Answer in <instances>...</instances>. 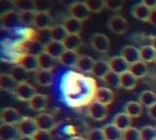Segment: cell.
<instances>
[{"label": "cell", "mask_w": 156, "mask_h": 140, "mask_svg": "<svg viewBox=\"0 0 156 140\" xmlns=\"http://www.w3.org/2000/svg\"><path fill=\"white\" fill-rule=\"evenodd\" d=\"M39 69L43 70H52L56 65V59H54L46 52H44L42 55L38 56Z\"/></svg>", "instance_id": "33"}, {"label": "cell", "mask_w": 156, "mask_h": 140, "mask_svg": "<svg viewBox=\"0 0 156 140\" xmlns=\"http://www.w3.org/2000/svg\"><path fill=\"white\" fill-rule=\"evenodd\" d=\"M47 105H48V96L42 94H37L30 101H28L29 107L33 111H38V112L45 110Z\"/></svg>", "instance_id": "22"}, {"label": "cell", "mask_w": 156, "mask_h": 140, "mask_svg": "<svg viewBox=\"0 0 156 140\" xmlns=\"http://www.w3.org/2000/svg\"><path fill=\"white\" fill-rule=\"evenodd\" d=\"M141 140H154L156 138V129L150 125H145L140 129Z\"/></svg>", "instance_id": "41"}, {"label": "cell", "mask_w": 156, "mask_h": 140, "mask_svg": "<svg viewBox=\"0 0 156 140\" xmlns=\"http://www.w3.org/2000/svg\"><path fill=\"white\" fill-rule=\"evenodd\" d=\"M102 130H104L106 140H122V137H123V131L113 124L105 125L102 128Z\"/></svg>", "instance_id": "24"}, {"label": "cell", "mask_w": 156, "mask_h": 140, "mask_svg": "<svg viewBox=\"0 0 156 140\" xmlns=\"http://www.w3.org/2000/svg\"><path fill=\"white\" fill-rule=\"evenodd\" d=\"M28 73L26 69L22 67L21 65L17 64L16 66H14L12 70H11V74L13 78L16 80L18 84H23V83H27V79H28Z\"/></svg>", "instance_id": "34"}, {"label": "cell", "mask_w": 156, "mask_h": 140, "mask_svg": "<svg viewBox=\"0 0 156 140\" xmlns=\"http://www.w3.org/2000/svg\"><path fill=\"white\" fill-rule=\"evenodd\" d=\"M86 140H106L102 128H93L87 134Z\"/></svg>", "instance_id": "42"}, {"label": "cell", "mask_w": 156, "mask_h": 140, "mask_svg": "<svg viewBox=\"0 0 156 140\" xmlns=\"http://www.w3.org/2000/svg\"><path fill=\"white\" fill-rule=\"evenodd\" d=\"M36 123L38 128L40 130H46V131H51L56 128V121L52 115L48 113H39L36 117Z\"/></svg>", "instance_id": "10"}, {"label": "cell", "mask_w": 156, "mask_h": 140, "mask_svg": "<svg viewBox=\"0 0 156 140\" xmlns=\"http://www.w3.org/2000/svg\"><path fill=\"white\" fill-rule=\"evenodd\" d=\"M114 94L111 89L107 87H100L95 91V100L105 105H109L113 102Z\"/></svg>", "instance_id": "11"}, {"label": "cell", "mask_w": 156, "mask_h": 140, "mask_svg": "<svg viewBox=\"0 0 156 140\" xmlns=\"http://www.w3.org/2000/svg\"><path fill=\"white\" fill-rule=\"evenodd\" d=\"M22 116L16 108L13 107H5L1 112V123L7 125H17L20 121L22 120Z\"/></svg>", "instance_id": "9"}, {"label": "cell", "mask_w": 156, "mask_h": 140, "mask_svg": "<svg viewBox=\"0 0 156 140\" xmlns=\"http://www.w3.org/2000/svg\"><path fill=\"white\" fill-rule=\"evenodd\" d=\"M96 60H94L89 56H81L79 60L77 61L76 68L82 72H86V73H92V70L94 68Z\"/></svg>", "instance_id": "28"}, {"label": "cell", "mask_w": 156, "mask_h": 140, "mask_svg": "<svg viewBox=\"0 0 156 140\" xmlns=\"http://www.w3.org/2000/svg\"><path fill=\"white\" fill-rule=\"evenodd\" d=\"M136 82H138V78H136L130 71H127L120 75V88L124 90H130L135 89Z\"/></svg>", "instance_id": "26"}, {"label": "cell", "mask_w": 156, "mask_h": 140, "mask_svg": "<svg viewBox=\"0 0 156 140\" xmlns=\"http://www.w3.org/2000/svg\"><path fill=\"white\" fill-rule=\"evenodd\" d=\"M139 102L145 107H150L156 103V94L152 90H145L140 94L139 97Z\"/></svg>", "instance_id": "35"}, {"label": "cell", "mask_w": 156, "mask_h": 140, "mask_svg": "<svg viewBox=\"0 0 156 140\" xmlns=\"http://www.w3.org/2000/svg\"><path fill=\"white\" fill-rule=\"evenodd\" d=\"M128 21L122 16L116 15L111 17L108 22H107V27L109 28L111 32H113L114 34H124L128 30Z\"/></svg>", "instance_id": "3"}, {"label": "cell", "mask_w": 156, "mask_h": 140, "mask_svg": "<svg viewBox=\"0 0 156 140\" xmlns=\"http://www.w3.org/2000/svg\"><path fill=\"white\" fill-rule=\"evenodd\" d=\"M129 71L136 78L139 79V78H143V77H144L148 73V67L145 62H144L143 60H140L138 62H135V63L131 64Z\"/></svg>", "instance_id": "31"}, {"label": "cell", "mask_w": 156, "mask_h": 140, "mask_svg": "<svg viewBox=\"0 0 156 140\" xmlns=\"http://www.w3.org/2000/svg\"><path fill=\"white\" fill-rule=\"evenodd\" d=\"M154 140H156V138H155V139H154Z\"/></svg>", "instance_id": "52"}, {"label": "cell", "mask_w": 156, "mask_h": 140, "mask_svg": "<svg viewBox=\"0 0 156 140\" xmlns=\"http://www.w3.org/2000/svg\"><path fill=\"white\" fill-rule=\"evenodd\" d=\"M107 106L96 100L92 101L88 107V114L95 121H104L107 117Z\"/></svg>", "instance_id": "6"}, {"label": "cell", "mask_w": 156, "mask_h": 140, "mask_svg": "<svg viewBox=\"0 0 156 140\" xmlns=\"http://www.w3.org/2000/svg\"><path fill=\"white\" fill-rule=\"evenodd\" d=\"M18 140H34L31 136H21Z\"/></svg>", "instance_id": "49"}, {"label": "cell", "mask_w": 156, "mask_h": 140, "mask_svg": "<svg viewBox=\"0 0 156 140\" xmlns=\"http://www.w3.org/2000/svg\"><path fill=\"white\" fill-rule=\"evenodd\" d=\"M66 49L62 42L51 40L45 44V52L56 60H60V57L66 52Z\"/></svg>", "instance_id": "15"}, {"label": "cell", "mask_w": 156, "mask_h": 140, "mask_svg": "<svg viewBox=\"0 0 156 140\" xmlns=\"http://www.w3.org/2000/svg\"><path fill=\"white\" fill-rule=\"evenodd\" d=\"M80 56L74 51H68L66 50L62 56L60 57L58 61L61 62L62 65L67 66V67H75L77 64V61L79 60Z\"/></svg>", "instance_id": "25"}, {"label": "cell", "mask_w": 156, "mask_h": 140, "mask_svg": "<svg viewBox=\"0 0 156 140\" xmlns=\"http://www.w3.org/2000/svg\"><path fill=\"white\" fill-rule=\"evenodd\" d=\"M16 97L21 101H30L37 94L36 90L33 86L28 83L19 84L16 90L14 91Z\"/></svg>", "instance_id": "4"}, {"label": "cell", "mask_w": 156, "mask_h": 140, "mask_svg": "<svg viewBox=\"0 0 156 140\" xmlns=\"http://www.w3.org/2000/svg\"><path fill=\"white\" fill-rule=\"evenodd\" d=\"M21 134L17 125L2 124L0 125V139L1 140H18Z\"/></svg>", "instance_id": "13"}, {"label": "cell", "mask_w": 156, "mask_h": 140, "mask_svg": "<svg viewBox=\"0 0 156 140\" xmlns=\"http://www.w3.org/2000/svg\"><path fill=\"white\" fill-rule=\"evenodd\" d=\"M140 60L144 62H152L155 60L156 57V51L152 46H144L140 49Z\"/></svg>", "instance_id": "36"}, {"label": "cell", "mask_w": 156, "mask_h": 140, "mask_svg": "<svg viewBox=\"0 0 156 140\" xmlns=\"http://www.w3.org/2000/svg\"><path fill=\"white\" fill-rule=\"evenodd\" d=\"M33 26L40 30H49L52 27V19L50 14L45 11H37Z\"/></svg>", "instance_id": "12"}, {"label": "cell", "mask_w": 156, "mask_h": 140, "mask_svg": "<svg viewBox=\"0 0 156 140\" xmlns=\"http://www.w3.org/2000/svg\"><path fill=\"white\" fill-rule=\"evenodd\" d=\"M124 1L122 0H106L105 1V8L112 12L120 11L123 7Z\"/></svg>", "instance_id": "43"}, {"label": "cell", "mask_w": 156, "mask_h": 140, "mask_svg": "<svg viewBox=\"0 0 156 140\" xmlns=\"http://www.w3.org/2000/svg\"><path fill=\"white\" fill-rule=\"evenodd\" d=\"M112 124L115 125L122 131H124V130L128 129L132 127V118L129 115H127L125 112L118 113L114 116Z\"/></svg>", "instance_id": "21"}, {"label": "cell", "mask_w": 156, "mask_h": 140, "mask_svg": "<svg viewBox=\"0 0 156 140\" xmlns=\"http://www.w3.org/2000/svg\"><path fill=\"white\" fill-rule=\"evenodd\" d=\"M45 52V44L40 40H31L27 43V55H31V56H39L42 55L43 53Z\"/></svg>", "instance_id": "29"}, {"label": "cell", "mask_w": 156, "mask_h": 140, "mask_svg": "<svg viewBox=\"0 0 156 140\" xmlns=\"http://www.w3.org/2000/svg\"><path fill=\"white\" fill-rule=\"evenodd\" d=\"M122 140H141L140 138V130L136 128L131 127L130 128L123 131Z\"/></svg>", "instance_id": "40"}, {"label": "cell", "mask_w": 156, "mask_h": 140, "mask_svg": "<svg viewBox=\"0 0 156 140\" xmlns=\"http://www.w3.org/2000/svg\"><path fill=\"white\" fill-rule=\"evenodd\" d=\"M91 46L99 53H107L110 49L109 38L102 33H96L91 38Z\"/></svg>", "instance_id": "5"}, {"label": "cell", "mask_w": 156, "mask_h": 140, "mask_svg": "<svg viewBox=\"0 0 156 140\" xmlns=\"http://www.w3.org/2000/svg\"><path fill=\"white\" fill-rule=\"evenodd\" d=\"M154 62H155V63H156V57H155V60H154Z\"/></svg>", "instance_id": "51"}, {"label": "cell", "mask_w": 156, "mask_h": 140, "mask_svg": "<svg viewBox=\"0 0 156 140\" xmlns=\"http://www.w3.org/2000/svg\"><path fill=\"white\" fill-rule=\"evenodd\" d=\"M84 2L91 13H100L105 8V0H86Z\"/></svg>", "instance_id": "39"}, {"label": "cell", "mask_w": 156, "mask_h": 140, "mask_svg": "<svg viewBox=\"0 0 156 140\" xmlns=\"http://www.w3.org/2000/svg\"><path fill=\"white\" fill-rule=\"evenodd\" d=\"M0 21H1L2 27L10 29L19 25H21V19H20V13L15 10L5 11L0 16Z\"/></svg>", "instance_id": "7"}, {"label": "cell", "mask_w": 156, "mask_h": 140, "mask_svg": "<svg viewBox=\"0 0 156 140\" xmlns=\"http://www.w3.org/2000/svg\"><path fill=\"white\" fill-rule=\"evenodd\" d=\"M69 14L70 17L77 19L81 22H84L90 18V10L88 9L84 1H76L70 4L69 6Z\"/></svg>", "instance_id": "2"}, {"label": "cell", "mask_w": 156, "mask_h": 140, "mask_svg": "<svg viewBox=\"0 0 156 140\" xmlns=\"http://www.w3.org/2000/svg\"><path fill=\"white\" fill-rule=\"evenodd\" d=\"M120 56L128 61L130 64H133L135 62L140 60V50L132 45H127L123 47V49L121 50Z\"/></svg>", "instance_id": "18"}, {"label": "cell", "mask_w": 156, "mask_h": 140, "mask_svg": "<svg viewBox=\"0 0 156 140\" xmlns=\"http://www.w3.org/2000/svg\"><path fill=\"white\" fill-rule=\"evenodd\" d=\"M102 81L105 82L106 86H108V88H120V75L114 73V72H109Z\"/></svg>", "instance_id": "38"}, {"label": "cell", "mask_w": 156, "mask_h": 140, "mask_svg": "<svg viewBox=\"0 0 156 140\" xmlns=\"http://www.w3.org/2000/svg\"><path fill=\"white\" fill-rule=\"evenodd\" d=\"M145 6H147L149 9L153 10V9H156V0H144L141 1Z\"/></svg>", "instance_id": "46"}, {"label": "cell", "mask_w": 156, "mask_h": 140, "mask_svg": "<svg viewBox=\"0 0 156 140\" xmlns=\"http://www.w3.org/2000/svg\"><path fill=\"white\" fill-rule=\"evenodd\" d=\"M62 26H65L68 34L80 35L83 28V22L69 16L66 19H65V21L62 22Z\"/></svg>", "instance_id": "17"}, {"label": "cell", "mask_w": 156, "mask_h": 140, "mask_svg": "<svg viewBox=\"0 0 156 140\" xmlns=\"http://www.w3.org/2000/svg\"><path fill=\"white\" fill-rule=\"evenodd\" d=\"M149 23H151L152 26H156V9H153L151 11V15H150V19H149Z\"/></svg>", "instance_id": "47"}, {"label": "cell", "mask_w": 156, "mask_h": 140, "mask_svg": "<svg viewBox=\"0 0 156 140\" xmlns=\"http://www.w3.org/2000/svg\"><path fill=\"white\" fill-rule=\"evenodd\" d=\"M69 140H86V139H85V138H83V137L76 136V137H72V138H70Z\"/></svg>", "instance_id": "50"}, {"label": "cell", "mask_w": 156, "mask_h": 140, "mask_svg": "<svg viewBox=\"0 0 156 140\" xmlns=\"http://www.w3.org/2000/svg\"><path fill=\"white\" fill-rule=\"evenodd\" d=\"M49 34H50V38L53 41H58V42H63L67 37L68 33L65 26L62 25H55L53 26L50 29H49Z\"/></svg>", "instance_id": "23"}, {"label": "cell", "mask_w": 156, "mask_h": 140, "mask_svg": "<svg viewBox=\"0 0 156 140\" xmlns=\"http://www.w3.org/2000/svg\"><path fill=\"white\" fill-rule=\"evenodd\" d=\"M34 140H53V135L50 131H46V130H40L35 133L33 136Z\"/></svg>", "instance_id": "44"}, {"label": "cell", "mask_w": 156, "mask_h": 140, "mask_svg": "<svg viewBox=\"0 0 156 140\" xmlns=\"http://www.w3.org/2000/svg\"><path fill=\"white\" fill-rule=\"evenodd\" d=\"M147 114L151 119L156 121V103L147 108Z\"/></svg>", "instance_id": "45"}, {"label": "cell", "mask_w": 156, "mask_h": 140, "mask_svg": "<svg viewBox=\"0 0 156 140\" xmlns=\"http://www.w3.org/2000/svg\"><path fill=\"white\" fill-rule=\"evenodd\" d=\"M124 112L131 118H138L143 114V105L138 101H129L124 107Z\"/></svg>", "instance_id": "30"}, {"label": "cell", "mask_w": 156, "mask_h": 140, "mask_svg": "<svg viewBox=\"0 0 156 140\" xmlns=\"http://www.w3.org/2000/svg\"><path fill=\"white\" fill-rule=\"evenodd\" d=\"M110 71L114 72V73L121 75L125 73V72L129 71L130 69V63L127 61L125 59H123L121 56H112L111 59L108 60Z\"/></svg>", "instance_id": "8"}, {"label": "cell", "mask_w": 156, "mask_h": 140, "mask_svg": "<svg viewBox=\"0 0 156 140\" xmlns=\"http://www.w3.org/2000/svg\"><path fill=\"white\" fill-rule=\"evenodd\" d=\"M65 45L66 49L68 51H74L78 50L82 45V38L80 35L76 34H68L66 40L62 42Z\"/></svg>", "instance_id": "32"}, {"label": "cell", "mask_w": 156, "mask_h": 140, "mask_svg": "<svg viewBox=\"0 0 156 140\" xmlns=\"http://www.w3.org/2000/svg\"><path fill=\"white\" fill-rule=\"evenodd\" d=\"M109 72H110V67H109L108 61H106L105 60H96L94 68L92 70V74L95 77L102 80Z\"/></svg>", "instance_id": "19"}, {"label": "cell", "mask_w": 156, "mask_h": 140, "mask_svg": "<svg viewBox=\"0 0 156 140\" xmlns=\"http://www.w3.org/2000/svg\"><path fill=\"white\" fill-rule=\"evenodd\" d=\"M18 64L23 67L27 72H37L39 70L38 56L31 55H24L18 61Z\"/></svg>", "instance_id": "16"}, {"label": "cell", "mask_w": 156, "mask_h": 140, "mask_svg": "<svg viewBox=\"0 0 156 140\" xmlns=\"http://www.w3.org/2000/svg\"><path fill=\"white\" fill-rule=\"evenodd\" d=\"M17 127L21 136L33 137L35 133L39 130L35 118L33 119L31 117H27V116H24V117L22 118L20 123L17 125Z\"/></svg>", "instance_id": "1"}, {"label": "cell", "mask_w": 156, "mask_h": 140, "mask_svg": "<svg viewBox=\"0 0 156 140\" xmlns=\"http://www.w3.org/2000/svg\"><path fill=\"white\" fill-rule=\"evenodd\" d=\"M151 9H149L147 6H145L143 2L136 3V5L132 9V15L135 19L141 22H149V19L151 15Z\"/></svg>", "instance_id": "14"}, {"label": "cell", "mask_w": 156, "mask_h": 140, "mask_svg": "<svg viewBox=\"0 0 156 140\" xmlns=\"http://www.w3.org/2000/svg\"><path fill=\"white\" fill-rule=\"evenodd\" d=\"M151 46H152L156 51V35L153 36L152 39H151Z\"/></svg>", "instance_id": "48"}, {"label": "cell", "mask_w": 156, "mask_h": 140, "mask_svg": "<svg viewBox=\"0 0 156 140\" xmlns=\"http://www.w3.org/2000/svg\"><path fill=\"white\" fill-rule=\"evenodd\" d=\"M36 10H23L20 11V19H21V23L26 26H31L34 23L36 16Z\"/></svg>", "instance_id": "37"}, {"label": "cell", "mask_w": 156, "mask_h": 140, "mask_svg": "<svg viewBox=\"0 0 156 140\" xmlns=\"http://www.w3.org/2000/svg\"><path fill=\"white\" fill-rule=\"evenodd\" d=\"M18 83L11 74L1 73L0 74V89L4 91H14L16 90Z\"/></svg>", "instance_id": "20"}, {"label": "cell", "mask_w": 156, "mask_h": 140, "mask_svg": "<svg viewBox=\"0 0 156 140\" xmlns=\"http://www.w3.org/2000/svg\"><path fill=\"white\" fill-rule=\"evenodd\" d=\"M53 77L54 75L52 70L39 69L35 73V81L38 85L42 87H49L53 82Z\"/></svg>", "instance_id": "27"}]
</instances>
